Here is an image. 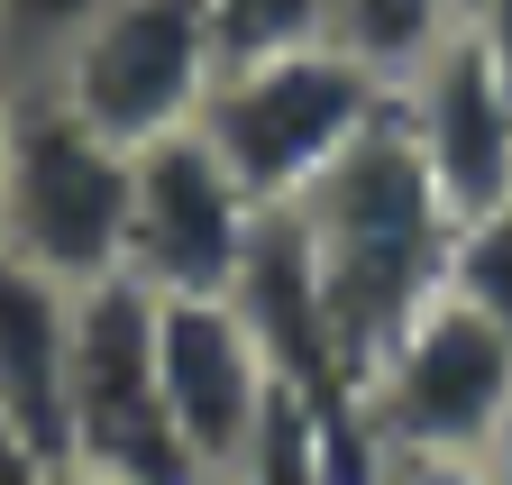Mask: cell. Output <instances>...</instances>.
<instances>
[{"mask_svg":"<svg viewBox=\"0 0 512 485\" xmlns=\"http://www.w3.org/2000/svg\"><path fill=\"white\" fill-rule=\"evenodd\" d=\"M55 476H64V467H46V458H37V440L19 431L10 412H0V485H55Z\"/></svg>","mask_w":512,"mask_h":485,"instance_id":"2e32d148","label":"cell"},{"mask_svg":"<svg viewBox=\"0 0 512 485\" xmlns=\"http://www.w3.org/2000/svg\"><path fill=\"white\" fill-rule=\"evenodd\" d=\"M458 28H467V46L485 55V65L503 74V92H512V0H467Z\"/></svg>","mask_w":512,"mask_h":485,"instance_id":"9a60e30c","label":"cell"},{"mask_svg":"<svg viewBox=\"0 0 512 485\" xmlns=\"http://www.w3.org/2000/svg\"><path fill=\"white\" fill-rule=\"evenodd\" d=\"M156 367H165V412L192 458V485H229L266 403L284 394L238 293H156Z\"/></svg>","mask_w":512,"mask_h":485,"instance_id":"ba28073f","label":"cell"},{"mask_svg":"<svg viewBox=\"0 0 512 485\" xmlns=\"http://www.w3.org/2000/svg\"><path fill=\"white\" fill-rule=\"evenodd\" d=\"M128 156L74 119L55 92H19L10 119V184H0V248L55 284H101L128 248Z\"/></svg>","mask_w":512,"mask_h":485,"instance_id":"277c9868","label":"cell"},{"mask_svg":"<svg viewBox=\"0 0 512 485\" xmlns=\"http://www.w3.org/2000/svg\"><path fill=\"white\" fill-rule=\"evenodd\" d=\"M64 367H74V284L0 248V412L37 440L46 467H74L64 458Z\"/></svg>","mask_w":512,"mask_h":485,"instance_id":"30bf717a","label":"cell"},{"mask_svg":"<svg viewBox=\"0 0 512 485\" xmlns=\"http://www.w3.org/2000/svg\"><path fill=\"white\" fill-rule=\"evenodd\" d=\"M476 458H485V476H494V485H512V412L494 421V440H485Z\"/></svg>","mask_w":512,"mask_h":485,"instance_id":"e0dca14e","label":"cell"},{"mask_svg":"<svg viewBox=\"0 0 512 485\" xmlns=\"http://www.w3.org/2000/svg\"><path fill=\"white\" fill-rule=\"evenodd\" d=\"M458 10L467 0H330V46H348L366 74L403 83L430 46L458 37Z\"/></svg>","mask_w":512,"mask_h":485,"instance_id":"8fae6325","label":"cell"},{"mask_svg":"<svg viewBox=\"0 0 512 485\" xmlns=\"http://www.w3.org/2000/svg\"><path fill=\"white\" fill-rule=\"evenodd\" d=\"M394 101V83L366 74L348 46H284V55H247V65H220L192 129H202L229 174L266 202V211H293L320 174H330Z\"/></svg>","mask_w":512,"mask_h":485,"instance_id":"7a4b0ae2","label":"cell"},{"mask_svg":"<svg viewBox=\"0 0 512 485\" xmlns=\"http://www.w3.org/2000/svg\"><path fill=\"white\" fill-rule=\"evenodd\" d=\"M448 293L476 302V312L512 339V211H503V202L476 211V220H458V248H448Z\"/></svg>","mask_w":512,"mask_h":485,"instance_id":"4fadbf2b","label":"cell"},{"mask_svg":"<svg viewBox=\"0 0 512 485\" xmlns=\"http://www.w3.org/2000/svg\"><path fill=\"white\" fill-rule=\"evenodd\" d=\"M202 10H211V37H220V65L330 37V0H202Z\"/></svg>","mask_w":512,"mask_h":485,"instance_id":"7c38bea8","label":"cell"},{"mask_svg":"<svg viewBox=\"0 0 512 485\" xmlns=\"http://www.w3.org/2000/svg\"><path fill=\"white\" fill-rule=\"evenodd\" d=\"M375 485H494L485 458H448V449H384Z\"/></svg>","mask_w":512,"mask_h":485,"instance_id":"5bb4252c","label":"cell"},{"mask_svg":"<svg viewBox=\"0 0 512 485\" xmlns=\"http://www.w3.org/2000/svg\"><path fill=\"white\" fill-rule=\"evenodd\" d=\"M211 74H220V37L202 0H83L37 92H55L101 138L147 147L192 129Z\"/></svg>","mask_w":512,"mask_h":485,"instance_id":"3957f363","label":"cell"},{"mask_svg":"<svg viewBox=\"0 0 512 485\" xmlns=\"http://www.w3.org/2000/svg\"><path fill=\"white\" fill-rule=\"evenodd\" d=\"M55 485H119V476H92V467H64Z\"/></svg>","mask_w":512,"mask_h":485,"instance_id":"d6986e66","label":"cell"},{"mask_svg":"<svg viewBox=\"0 0 512 485\" xmlns=\"http://www.w3.org/2000/svg\"><path fill=\"white\" fill-rule=\"evenodd\" d=\"M458 202L439 193L430 156L412 147L403 110L384 101V119L293 202V229L311 248L320 302L357 357V376L375 367V348L394 339L421 302L448 284V248H458Z\"/></svg>","mask_w":512,"mask_h":485,"instance_id":"6da1fadb","label":"cell"},{"mask_svg":"<svg viewBox=\"0 0 512 485\" xmlns=\"http://www.w3.org/2000/svg\"><path fill=\"white\" fill-rule=\"evenodd\" d=\"M357 412L384 449H448L476 458L494 440V421L512 412V339L458 293H430L421 312L375 348V367L357 376Z\"/></svg>","mask_w":512,"mask_h":485,"instance_id":"8992f818","label":"cell"},{"mask_svg":"<svg viewBox=\"0 0 512 485\" xmlns=\"http://www.w3.org/2000/svg\"><path fill=\"white\" fill-rule=\"evenodd\" d=\"M10 119H19V92L0 83V184H10Z\"/></svg>","mask_w":512,"mask_h":485,"instance_id":"ac0fdd59","label":"cell"},{"mask_svg":"<svg viewBox=\"0 0 512 485\" xmlns=\"http://www.w3.org/2000/svg\"><path fill=\"white\" fill-rule=\"evenodd\" d=\"M64 458L119 485H192L165 412L156 293L138 275L74 284V367H64Z\"/></svg>","mask_w":512,"mask_h":485,"instance_id":"5b68a950","label":"cell"},{"mask_svg":"<svg viewBox=\"0 0 512 485\" xmlns=\"http://www.w3.org/2000/svg\"><path fill=\"white\" fill-rule=\"evenodd\" d=\"M503 211H512V184H503Z\"/></svg>","mask_w":512,"mask_h":485,"instance_id":"ffe728a7","label":"cell"},{"mask_svg":"<svg viewBox=\"0 0 512 485\" xmlns=\"http://www.w3.org/2000/svg\"><path fill=\"white\" fill-rule=\"evenodd\" d=\"M394 110H403L412 147L430 156L439 193L458 202L467 220L503 202V184H512V92H503V74L485 65V55L467 46V28L448 37V46H430L421 65L394 83Z\"/></svg>","mask_w":512,"mask_h":485,"instance_id":"9c48e42d","label":"cell"},{"mask_svg":"<svg viewBox=\"0 0 512 485\" xmlns=\"http://www.w3.org/2000/svg\"><path fill=\"white\" fill-rule=\"evenodd\" d=\"M256 229H266V202H256L229 156L202 129L147 138L128 156V248L119 275H138L147 293H229Z\"/></svg>","mask_w":512,"mask_h":485,"instance_id":"52a82bcc","label":"cell"}]
</instances>
